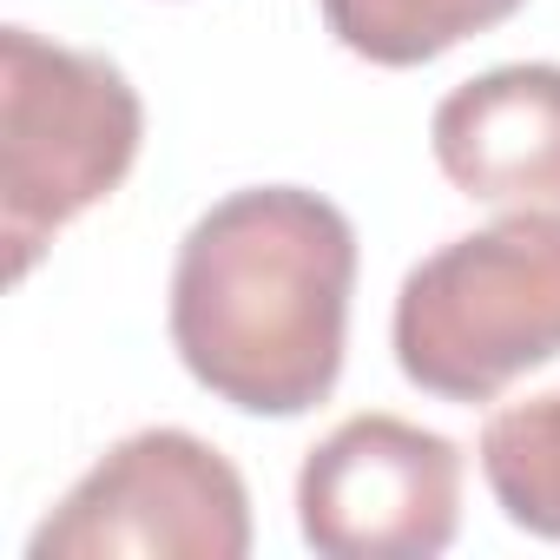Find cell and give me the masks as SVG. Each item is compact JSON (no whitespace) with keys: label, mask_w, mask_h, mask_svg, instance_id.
Wrapping results in <instances>:
<instances>
[{"label":"cell","mask_w":560,"mask_h":560,"mask_svg":"<svg viewBox=\"0 0 560 560\" xmlns=\"http://www.w3.org/2000/svg\"><path fill=\"white\" fill-rule=\"evenodd\" d=\"M357 224L304 185L218 198L172 264V350L244 416H311L350 350Z\"/></svg>","instance_id":"cell-1"},{"label":"cell","mask_w":560,"mask_h":560,"mask_svg":"<svg viewBox=\"0 0 560 560\" xmlns=\"http://www.w3.org/2000/svg\"><path fill=\"white\" fill-rule=\"evenodd\" d=\"M429 145L462 198L494 211H560V67L514 60L462 80L429 119Z\"/></svg>","instance_id":"cell-6"},{"label":"cell","mask_w":560,"mask_h":560,"mask_svg":"<svg viewBox=\"0 0 560 560\" xmlns=\"http://www.w3.org/2000/svg\"><path fill=\"white\" fill-rule=\"evenodd\" d=\"M396 370L435 402H494L560 357V211H508L429 250L396 291Z\"/></svg>","instance_id":"cell-2"},{"label":"cell","mask_w":560,"mask_h":560,"mask_svg":"<svg viewBox=\"0 0 560 560\" xmlns=\"http://www.w3.org/2000/svg\"><path fill=\"white\" fill-rule=\"evenodd\" d=\"M298 527L324 560H435L462 527V448L383 409L350 416L298 468Z\"/></svg>","instance_id":"cell-5"},{"label":"cell","mask_w":560,"mask_h":560,"mask_svg":"<svg viewBox=\"0 0 560 560\" xmlns=\"http://www.w3.org/2000/svg\"><path fill=\"white\" fill-rule=\"evenodd\" d=\"M145 145L139 86L86 47L0 27V244L8 277H27L40 250L106 205Z\"/></svg>","instance_id":"cell-3"},{"label":"cell","mask_w":560,"mask_h":560,"mask_svg":"<svg viewBox=\"0 0 560 560\" xmlns=\"http://www.w3.org/2000/svg\"><path fill=\"white\" fill-rule=\"evenodd\" d=\"M481 475L521 534L560 540V389L508 402L481 422Z\"/></svg>","instance_id":"cell-8"},{"label":"cell","mask_w":560,"mask_h":560,"mask_svg":"<svg viewBox=\"0 0 560 560\" xmlns=\"http://www.w3.org/2000/svg\"><path fill=\"white\" fill-rule=\"evenodd\" d=\"M337 47L370 67H429L448 47L514 21L527 0H317Z\"/></svg>","instance_id":"cell-7"},{"label":"cell","mask_w":560,"mask_h":560,"mask_svg":"<svg viewBox=\"0 0 560 560\" xmlns=\"http://www.w3.org/2000/svg\"><path fill=\"white\" fill-rule=\"evenodd\" d=\"M244 560L250 488L191 429L113 442L34 527L27 560Z\"/></svg>","instance_id":"cell-4"}]
</instances>
